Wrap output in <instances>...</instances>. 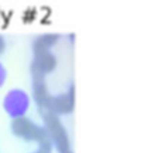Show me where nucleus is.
Segmentation results:
<instances>
[{"mask_svg": "<svg viewBox=\"0 0 144 153\" xmlns=\"http://www.w3.org/2000/svg\"><path fill=\"white\" fill-rule=\"evenodd\" d=\"M10 129L14 136L21 140H26V142H35L38 145L51 142L45 126L38 125L37 122H34L33 119H30L27 116L11 119Z\"/></svg>", "mask_w": 144, "mask_h": 153, "instance_id": "nucleus-1", "label": "nucleus"}, {"mask_svg": "<svg viewBox=\"0 0 144 153\" xmlns=\"http://www.w3.org/2000/svg\"><path fill=\"white\" fill-rule=\"evenodd\" d=\"M43 120H44V126L52 146L55 148L58 153H71V139H69V133H68L67 128L64 126L61 118L58 115H54L51 112H45L43 115Z\"/></svg>", "mask_w": 144, "mask_h": 153, "instance_id": "nucleus-2", "label": "nucleus"}, {"mask_svg": "<svg viewBox=\"0 0 144 153\" xmlns=\"http://www.w3.org/2000/svg\"><path fill=\"white\" fill-rule=\"evenodd\" d=\"M30 104H31V99L28 97V94L20 88H14L9 91L3 99V108L11 116V119L26 116L27 111L30 109Z\"/></svg>", "mask_w": 144, "mask_h": 153, "instance_id": "nucleus-3", "label": "nucleus"}, {"mask_svg": "<svg viewBox=\"0 0 144 153\" xmlns=\"http://www.w3.org/2000/svg\"><path fill=\"white\" fill-rule=\"evenodd\" d=\"M73 109H75V87L71 84L67 91L58 94V95H51L47 112L61 116V115L72 114Z\"/></svg>", "mask_w": 144, "mask_h": 153, "instance_id": "nucleus-4", "label": "nucleus"}, {"mask_svg": "<svg viewBox=\"0 0 144 153\" xmlns=\"http://www.w3.org/2000/svg\"><path fill=\"white\" fill-rule=\"evenodd\" d=\"M57 64H58V58L51 51L34 54V58L31 61V65H30L33 79H45V76L57 68Z\"/></svg>", "mask_w": 144, "mask_h": 153, "instance_id": "nucleus-5", "label": "nucleus"}, {"mask_svg": "<svg viewBox=\"0 0 144 153\" xmlns=\"http://www.w3.org/2000/svg\"><path fill=\"white\" fill-rule=\"evenodd\" d=\"M33 99L41 112H47L48 102L51 99V94L45 84V79H33Z\"/></svg>", "mask_w": 144, "mask_h": 153, "instance_id": "nucleus-6", "label": "nucleus"}, {"mask_svg": "<svg viewBox=\"0 0 144 153\" xmlns=\"http://www.w3.org/2000/svg\"><path fill=\"white\" fill-rule=\"evenodd\" d=\"M60 34L58 33H44L40 34L33 40V53L34 54H41V53H50L51 48L60 41Z\"/></svg>", "mask_w": 144, "mask_h": 153, "instance_id": "nucleus-7", "label": "nucleus"}, {"mask_svg": "<svg viewBox=\"0 0 144 153\" xmlns=\"http://www.w3.org/2000/svg\"><path fill=\"white\" fill-rule=\"evenodd\" d=\"M52 143L48 142V143H44V145H38V149L35 150L34 153H52Z\"/></svg>", "mask_w": 144, "mask_h": 153, "instance_id": "nucleus-8", "label": "nucleus"}, {"mask_svg": "<svg viewBox=\"0 0 144 153\" xmlns=\"http://www.w3.org/2000/svg\"><path fill=\"white\" fill-rule=\"evenodd\" d=\"M6 76H7V72H6V68L4 65L0 62V88L4 85V82H6Z\"/></svg>", "mask_w": 144, "mask_h": 153, "instance_id": "nucleus-9", "label": "nucleus"}, {"mask_svg": "<svg viewBox=\"0 0 144 153\" xmlns=\"http://www.w3.org/2000/svg\"><path fill=\"white\" fill-rule=\"evenodd\" d=\"M4 50H6V40L3 36H0V54H1Z\"/></svg>", "mask_w": 144, "mask_h": 153, "instance_id": "nucleus-10", "label": "nucleus"}, {"mask_svg": "<svg viewBox=\"0 0 144 153\" xmlns=\"http://www.w3.org/2000/svg\"><path fill=\"white\" fill-rule=\"evenodd\" d=\"M71 153H72V152H71Z\"/></svg>", "mask_w": 144, "mask_h": 153, "instance_id": "nucleus-11", "label": "nucleus"}]
</instances>
